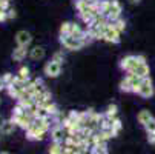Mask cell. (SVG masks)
I'll return each instance as SVG.
<instances>
[{"instance_id":"cell-1","label":"cell","mask_w":155,"mask_h":154,"mask_svg":"<svg viewBox=\"0 0 155 154\" xmlns=\"http://www.w3.org/2000/svg\"><path fill=\"white\" fill-rule=\"evenodd\" d=\"M60 43H61V46L64 50H68V51H80L81 48H84L83 45V42L74 36H69V34H60Z\"/></svg>"},{"instance_id":"cell-2","label":"cell","mask_w":155,"mask_h":154,"mask_svg":"<svg viewBox=\"0 0 155 154\" xmlns=\"http://www.w3.org/2000/svg\"><path fill=\"white\" fill-rule=\"evenodd\" d=\"M140 62H146L144 56H135V54H127L120 60V70L129 73L130 70H134Z\"/></svg>"},{"instance_id":"cell-3","label":"cell","mask_w":155,"mask_h":154,"mask_svg":"<svg viewBox=\"0 0 155 154\" xmlns=\"http://www.w3.org/2000/svg\"><path fill=\"white\" fill-rule=\"evenodd\" d=\"M61 70H63V65L58 63V62H54L51 59L49 62L45 63V67H43V74L49 79H57L61 74Z\"/></svg>"},{"instance_id":"cell-4","label":"cell","mask_w":155,"mask_h":154,"mask_svg":"<svg viewBox=\"0 0 155 154\" xmlns=\"http://www.w3.org/2000/svg\"><path fill=\"white\" fill-rule=\"evenodd\" d=\"M153 94H155V86L152 83V79L150 77L143 79L141 83H140L138 96H141L143 99H150V97H153Z\"/></svg>"},{"instance_id":"cell-5","label":"cell","mask_w":155,"mask_h":154,"mask_svg":"<svg viewBox=\"0 0 155 154\" xmlns=\"http://www.w3.org/2000/svg\"><path fill=\"white\" fill-rule=\"evenodd\" d=\"M25 133H26V139H28V140H43V139H45L46 131L41 129L35 122H32V125L25 131Z\"/></svg>"},{"instance_id":"cell-6","label":"cell","mask_w":155,"mask_h":154,"mask_svg":"<svg viewBox=\"0 0 155 154\" xmlns=\"http://www.w3.org/2000/svg\"><path fill=\"white\" fill-rule=\"evenodd\" d=\"M121 12H123V6L118 0H110V6H109V11H107V20L109 22H115L117 19L121 17Z\"/></svg>"},{"instance_id":"cell-7","label":"cell","mask_w":155,"mask_h":154,"mask_svg":"<svg viewBox=\"0 0 155 154\" xmlns=\"http://www.w3.org/2000/svg\"><path fill=\"white\" fill-rule=\"evenodd\" d=\"M121 33H118L112 25H107L106 28H104V34H103V40L104 42H107V43H120V40H121Z\"/></svg>"},{"instance_id":"cell-8","label":"cell","mask_w":155,"mask_h":154,"mask_svg":"<svg viewBox=\"0 0 155 154\" xmlns=\"http://www.w3.org/2000/svg\"><path fill=\"white\" fill-rule=\"evenodd\" d=\"M15 43H17V46H26V48H29V45L32 43L31 33L26 31V29L17 31V34H15Z\"/></svg>"},{"instance_id":"cell-9","label":"cell","mask_w":155,"mask_h":154,"mask_svg":"<svg viewBox=\"0 0 155 154\" xmlns=\"http://www.w3.org/2000/svg\"><path fill=\"white\" fill-rule=\"evenodd\" d=\"M66 136H68V131L63 125H54L52 129H51V140L52 142H58V143H63Z\"/></svg>"},{"instance_id":"cell-10","label":"cell","mask_w":155,"mask_h":154,"mask_svg":"<svg viewBox=\"0 0 155 154\" xmlns=\"http://www.w3.org/2000/svg\"><path fill=\"white\" fill-rule=\"evenodd\" d=\"M129 73H132V74H137L138 77H141V79H146V77H150V68H149V65H147V62H140L137 67L134 68V70H130Z\"/></svg>"},{"instance_id":"cell-11","label":"cell","mask_w":155,"mask_h":154,"mask_svg":"<svg viewBox=\"0 0 155 154\" xmlns=\"http://www.w3.org/2000/svg\"><path fill=\"white\" fill-rule=\"evenodd\" d=\"M45 56H46V50H45V46H40V45L32 46V48L29 50V54H28V57H29L31 60H34V62L43 60V59H45Z\"/></svg>"},{"instance_id":"cell-12","label":"cell","mask_w":155,"mask_h":154,"mask_svg":"<svg viewBox=\"0 0 155 154\" xmlns=\"http://www.w3.org/2000/svg\"><path fill=\"white\" fill-rule=\"evenodd\" d=\"M28 54H29V48H26V46H15L12 50L11 59L14 62H23L28 57Z\"/></svg>"},{"instance_id":"cell-13","label":"cell","mask_w":155,"mask_h":154,"mask_svg":"<svg viewBox=\"0 0 155 154\" xmlns=\"http://www.w3.org/2000/svg\"><path fill=\"white\" fill-rule=\"evenodd\" d=\"M124 79L129 82V85H130V88H132V93H134V94H138L140 83H141V80H143V79H141V77H138L137 74H132V73H127Z\"/></svg>"},{"instance_id":"cell-14","label":"cell","mask_w":155,"mask_h":154,"mask_svg":"<svg viewBox=\"0 0 155 154\" xmlns=\"http://www.w3.org/2000/svg\"><path fill=\"white\" fill-rule=\"evenodd\" d=\"M32 122H34V117L31 116L29 111H26L21 117H18V120L15 122V125H17L18 128H21V129H25V131H26V129L32 125Z\"/></svg>"},{"instance_id":"cell-15","label":"cell","mask_w":155,"mask_h":154,"mask_svg":"<svg viewBox=\"0 0 155 154\" xmlns=\"http://www.w3.org/2000/svg\"><path fill=\"white\" fill-rule=\"evenodd\" d=\"M15 128H17V125L11 119H8V120H3L2 125H0V133L3 136H11V134H14Z\"/></svg>"},{"instance_id":"cell-16","label":"cell","mask_w":155,"mask_h":154,"mask_svg":"<svg viewBox=\"0 0 155 154\" xmlns=\"http://www.w3.org/2000/svg\"><path fill=\"white\" fill-rule=\"evenodd\" d=\"M152 117H153V116H152V113L149 111V109H141V111H138V114H137V120H138V123L143 125V126H144Z\"/></svg>"},{"instance_id":"cell-17","label":"cell","mask_w":155,"mask_h":154,"mask_svg":"<svg viewBox=\"0 0 155 154\" xmlns=\"http://www.w3.org/2000/svg\"><path fill=\"white\" fill-rule=\"evenodd\" d=\"M25 113H26V109H25L23 106H20V105L17 103V105L12 108V111H11V120L15 123V122L18 120V117H21V116H23Z\"/></svg>"},{"instance_id":"cell-18","label":"cell","mask_w":155,"mask_h":154,"mask_svg":"<svg viewBox=\"0 0 155 154\" xmlns=\"http://www.w3.org/2000/svg\"><path fill=\"white\" fill-rule=\"evenodd\" d=\"M91 154H107V143L106 142H98L94 146H91Z\"/></svg>"},{"instance_id":"cell-19","label":"cell","mask_w":155,"mask_h":154,"mask_svg":"<svg viewBox=\"0 0 155 154\" xmlns=\"http://www.w3.org/2000/svg\"><path fill=\"white\" fill-rule=\"evenodd\" d=\"M15 76H18L21 80H29V77H31V68L28 67V65H21Z\"/></svg>"},{"instance_id":"cell-20","label":"cell","mask_w":155,"mask_h":154,"mask_svg":"<svg viewBox=\"0 0 155 154\" xmlns=\"http://www.w3.org/2000/svg\"><path fill=\"white\" fill-rule=\"evenodd\" d=\"M117 114H118V106H117L115 103H109V105L106 106L104 116H106V117H109V119H115V117H117Z\"/></svg>"},{"instance_id":"cell-21","label":"cell","mask_w":155,"mask_h":154,"mask_svg":"<svg viewBox=\"0 0 155 154\" xmlns=\"http://www.w3.org/2000/svg\"><path fill=\"white\" fill-rule=\"evenodd\" d=\"M17 103L20 105V106H23L25 109H26V111H28V109H31L34 105H35V100L31 97V96H26L25 99H21V100H17Z\"/></svg>"},{"instance_id":"cell-22","label":"cell","mask_w":155,"mask_h":154,"mask_svg":"<svg viewBox=\"0 0 155 154\" xmlns=\"http://www.w3.org/2000/svg\"><path fill=\"white\" fill-rule=\"evenodd\" d=\"M109 23L112 25L118 33H124V29H126V20H124V19H121V17H120V19H117L115 22H109Z\"/></svg>"},{"instance_id":"cell-23","label":"cell","mask_w":155,"mask_h":154,"mask_svg":"<svg viewBox=\"0 0 155 154\" xmlns=\"http://www.w3.org/2000/svg\"><path fill=\"white\" fill-rule=\"evenodd\" d=\"M45 109H46V113H48V116L52 119L54 116H57L58 113H60V109H58V106L54 103V102H51V103H48L46 106H45Z\"/></svg>"},{"instance_id":"cell-24","label":"cell","mask_w":155,"mask_h":154,"mask_svg":"<svg viewBox=\"0 0 155 154\" xmlns=\"http://www.w3.org/2000/svg\"><path fill=\"white\" fill-rule=\"evenodd\" d=\"M5 91L8 93V96H9L11 99H15V100H17L18 93H20L21 90H20V88H17V86H14V85H8V86L5 88Z\"/></svg>"},{"instance_id":"cell-25","label":"cell","mask_w":155,"mask_h":154,"mask_svg":"<svg viewBox=\"0 0 155 154\" xmlns=\"http://www.w3.org/2000/svg\"><path fill=\"white\" fill-rule=\"evenodd\" d=\"M49 154H63V143H58V142H52L49 145V149H48Z\"/></svg>"},{"instance_id":"cell-26","label":"cell","mask_w":155,"mask_h":154,"mask_svg":"<svg viewBox=\"0 0 155 154\" xmlns=\"http://www.w3.org/2000/svg\"><path fill=\"white\" fill-rule=\"evenodd\" d=\"M54 62H58V63H61L63 65V62H64V59H66V56H64V53H63V50H60V51H55L54 54H52V57H51Z\"/></svg>"},{"instance_id":"cell-27","label":"cell","mask_w":155,"mask_h":154,"mask_svg":"<svg viewBox=\"0 0 155 154\" xmlns=\"http://www.w3.org/2000/svg\"><path fill=\"white\" fill-rule=\"evenodd\" d=\"M144 129H146V134H149V133H155V117H152V119L144 125Z\"/></svg>"},{"instance_id":"cell-28","label":"cell","mask_w":155,"mask_h":154,"mask_svg":"<svg viewBox=\"0 0 155 154\" xmlns=\"http://www.w3.org/2000/svg\"><path fill=\"white\" fill-rule=\"evenodd\" d=\"M121 128H123L121 120H120L118 117H115V119L112 120V129H114V133H115V134H118L120 131H121Z\"/></svg>"},{"instance_id":"cell-29","label":"cell","mask_w":155,"mask_h":154,"mask_svg":"<svg viewBox=\"0 0 155 154\" xmlns=\"http://www.w3.org/2000/svg\"><path fill=\"white\" fill-rule=\"evenodd\" d=\"M120 91H123V93H132V88H130V85H129V82L126 79H123L120 82Z\"/></svg>"},{"instance_id":"cell-30","label":"cell","mask_w":155,"mask_h":154,"mask_svg":"<svg viewBox=\"0 0 155 154\" xmlns=\"http://www.w3.org/2000/svg\"><path fill=\"white\" fill-rule=\"evenodd\" d=\"M71 23L72 22H63L60 26V34H69L71 33Z\"/></svg>"},{"instance_id":"cell-31","label":"cell","mask_w":155,"mask_h":154,"mask_svg":"<svg viewBox=\"0 0 155 154\" xmlns=\"http://www.w3.org/2000/svg\"><path fill=\"white\" fill-rule=\"evenodd\" d=\"M14 74L12 73H5V74H2V79H3V82H5V85L8 86V85H11L12 82H14Z\"/></svg>"},{"instance_id":"cell-32","label":"cell","mask_w":155,"mask_h":154,"mask_svg":"<svg viewBox=\"0 0 155 154\" xmlns=\"http://www.w3.org/2000/svg\"><path fill=\"white\" fill-rule=\"evenodd\" d=\"M6 14H8V20H14V19L17 17V11H15L14 8H9V9L6 11Z\"/></svg>"},{"instance_id":"cell-33","label":"cell","mask_w":155,"mask_h":154,"mask_svg":"<svg viewBox=\"0 0 155 154\" xmlns=\"http://www.w3.org/2000/svg\"><path fill=\"white\" fill-rule=\"evenodd\" d=\"M5 22H8V14H6V11L0 9V25L5 23Z\"/></svg>"},{"instance_id":"cell-34","label":"cell","mask_w":155,"mask_h":154,"mask_svg":"<svg viewBox=\"0 0 155 154\" xmlns=\"http://www.w3.org/2000/svg\"><path fill=\"white\" fill-rule=\"evenodd\" d=\"M147 142H149V145L155 146V133H149L147 134Z\"/></svg>"},{"instance_id":"cell-35","label":"cell","mask_w":155,"mask_h":154,"mask_svg":"<svg viewBox=\"0 0 155 154\" xmlns=\"http://www.w3.org/2000/svg\"><path fill=\"white\" fill-rule=\"evenodd\" d=\"M6 88V85H5V82H3V79H2V76H0V91H3Z\"/></svg>"},{"instance_id":"cell-36","label":"cell","mask_w":155,"mask_h":154,"mask_svg":"<svg viewBox=\"0 0 155 154\" xmlns=\"http://www.w3.org/2000/svg\"><path fill=\"white\" fill-rule=\"evenodd\" d=\"M127 3H130V5H140L141 0H127Z\"/></svg>"},{"instance_id":"cell-37","label":"cell","mask_w":155,"mask_h":154,"mask_svg":"<svg viewBox=\"0 0 155 154\" xmlns=\"http://www.w3.org/2000/svg\"><path fill=\"white\" fill-rule=\"evenodd\" d=\"M89 2H92V3H98V2H101V0H89Z\"/></svg>"},{"instance_id":"cell-38","label":"cell","mask_w":155,"mask_h":154,"mask_svg":"<svg viewBox=\"0 0 155 154\" xmlns=\"http://www.w3.org/2000/svg\"><path fill=\"white\" fill-rule=\"evenodd\" d=\"M0 154H11L9 151H0Z\"/></svg>"},{"instance_id":"cell-39","label":"cell","mask_w":155,"mask_h":154,"mask_svg":"<svg viewBox=\"0 0 155 154\" xmlns=\"http://www.w3.org/2000/svg\"><path fill=\"white\" fill-rule=\"evenodd\" d=\"M2 122H3V117H2V114H0V125H2Z\"/></svg>"},{"instance_id":"cell-40","label":"cell","mask_w":155,"mask_h":154,"mask_svg":"<svg viewBox=\"0 0 155 154\" xmlns=\"http://www.w3.org/2000/svg\"><path fill=\"white\" fill-rule=\"evenodd\" d=\"M83 154H91V151H84Z\"/></svg>"},{"instance_id":"cell-41","label":"cell","mask_w":155,"mask_h":154,"mask_svg":"<svg viewBox=\"0 0 155 154\" xmlns=\"http://www.w3.org/2000/svg\"><path fill=\"white\" fill-rule=\"evenodd\" d=\"M0 137H2V133H0Z\"/></svg>"},{"instance_id":"cell-42","label":"cell","mask_w":155,"mask_h":154,"mask_svg":"<svg viewBox=\"0 0 155 154\" xmlns=\"http://www.w3.org/2000/svg\"><path fill=\"white\" fill-rule=\"evenodd\" d=\"M0 103H2V99H0Z\"/></svg>"},{"instance_id":"cell-43","label":"cell","mask_w":155,"mask_h":154,"mask_svg":"<svg viewBox=\"0 0 155 154\" xmlns=\"http://www.w3.org/2000/svg\"><path fill=\"white\" fill-rule=\"evenodd\" d=\"M74 2H78V0H74Z\"/></svg>"},{"instance_id":"cell-44","label":"cell","mask_w":155,"mask_h":154,"mask_svg":"<svg viewBox=\"0 0 155 154\" xmlns=\"http://www.w3.org/2000/svg\"><path fill=\"white\" fill-rule=\"evenodd\" d=\"M8 2H11V0H8Z\"/></svg>"},{"instance_id":"cell-45","label":"cell","mask_w":155,"mask_h":154,"mask_svg":"<svg viewBox=\"0 0 155 154\" xmlns=\"http://www.w3.org/2000/svg\"><path fill=\"white\" fill-rule=\"evenodd\" d=\"M63 154H64V152H63Z\"/></svg>"}]
</instances>
